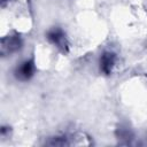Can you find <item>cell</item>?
Here are the masks:
<instances>
[{
  "mask_svg": "<svg viewBox=\"0 0 147 147\" xmlns=\"http://www.w3.org/2000/svg\"><path fill=\"white\" fill-rule=\"evenodd\" d=\"M23 46L22 38L18 33H13L3 37L0 42V54L2 56H7L16 53Z\"/></svg>",
  "mask_w": 147,
  "mask_h": 147,
  "instance_id": "6da1fadb",
  "label": "cell"
},
{
  "mask_svg": "<svg viewBox=\"0 0 147 147\" xmlns=\"http://www.w3.org/2000/svg\"><path fill=\"white\" fill-rule=\"evenodd\" d=\"M46 38L60 52H62L64 54L68 53V51H69V42H68L67 36H65V33L63 32L62 29H60V28H53V29L48 30L47 33H46Z\"/></svg>",
  "mask_w": 147,
  "mask_h": 147,
  "instance_id": "7a4b0ae2",
  "label": "cell"
},
{
  "mask_svg": "<svg viewBox=\"0 0 147 147\" xmlns=\"http://www.w3.org/2000/svg\"><path fill=\"white\" fill-rule=\"evenodd\" d=\"M34 72H36L34 61H33V59H29V60L23 61L15 68L14 76L16 77V79H18L21 82H26L34 75Z\"/></svg>",
  "mask_w": 147,
  "mask_h": 147,
  "instance_id": "3957f363",
  "label": "cell"
},
{
  "mask_svg": "<svg viewBox=\"0 0 147 147\" xmlns=\"http://www.w3.org/2000/svg\"><path fill=\"white\" fill-rule=\"evenodd\" d=\"M116 63V54L110 51H106L100 56V70L105 75L111 74Z\"/></svg>",
  "mask_w": 147,
  "mask_h": 147,
  "instance_id": "277c9868",
  "label": "cell"
},
{
  "mask_svg": "<svg viewBox=\"0 0 147 147\" xmlns=\"http://www.w3.org/2000/svg\"><path fill=\"white\" fill-rule=\"evenodd\" d=\"M115 134H116L117 139L123 140L122 144H130V141L133 139V132L131 131V129H129L125 125H119L116 129Z\"/></svg>",
  "mask_w": 147,
  "mask_h": 147,
  "instance_id": "5b68a950",
  "label": "cell"
},
{
  "mask_svg": "<svg viewBox=\"0 0 147 147\" xmlns=\"http://www.w3.org/2000/svg\"><path fill=\"white\" fill-rule=\"evenodd\" d=\"M69 139L70 138H68L67 136H56V137L49 138L45 142V145H48V146H69L72 144Z\"/></svg>",
  "mask_w": 147,
  "mask_h": 147,
  "instance_id": "8992f818",
  "label": "cell"
},
{
  "mask_svg": "<svg viewBox=\"0 0 147 147\" xmlns=\"http://www.w3.org/2000/svg\"><path fill=\"white\" fill-rule=\"evenodd\" d=\"M0 132H1V136L5 137V136H7V133L9 132V127H7V126H2L1 130H0Z\"/></svg>",
  "mask_w": 147,
  "mask_h": 147,
  "instance_id": "52a82bcc",
  "label": "cell"
},
{
  "mask_svg": "<svg viewBox=\"0 0 147 147\" xmlns=\"http://www.w3.org/2000/svg\"><path fill=\"white\" fill-rule=\"evenodd\" d=\"M10 0H1V7H6V5L9 2Z\"/></svg>",
  "mask_w": 147,
  "mask_h": 147,
  "instance_id": "ba28073f",
  "label": "cell"
}]
</instances>
